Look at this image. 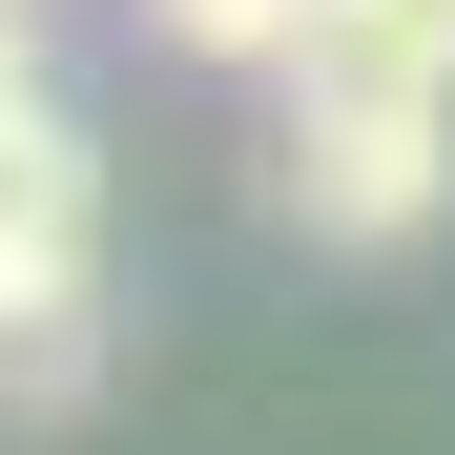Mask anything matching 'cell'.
<instances>
[{
	"label": "cell",
	"mask_w": 455,
	"mask_h": 455,
	"mask_svg": "<svg viewBox=\"0 0 455 455\" xmlns=\"http://www.w3.org/2000/svg\"><path fill=\"white\" fill-rule=\"evenodd\" d=\"M21 84H42V21H21V0H0V104H21Z\"/></svg>",
	"instance_id": "6"
},
{
	"label": "cell",
	"mask_w": 455,
	"mask_h": 455,
	"mask_svg": "<svg viewBox=\"0 0 455 455\" xmlns=\"http://www.w3.org/2000/svg\"><path fill=\"white\" fill-rule=\"evenodd\" d=\"M290 84H455V0H311Z\"/></svg>",
	"instance_id": "3"
},
{
	"label": "cell",
	"mask_w": 455,
	"mask_h": 455,
	"mask_svg": "<svg viewBox=\"0 0 455 455\" xmlns=\"http://www.w3.org/2000/svg\"><path fill=\"white\" fill-rule=\"evenodd\" d=\"M21 311H104V145L42 84L0 104V331Z\"/></svg>",
	"instance_id": "2"
},
{
	"label": "cell",
	"mask_w": 455,
	"mask_h": 455,
	"mask_svg": "<svg viewBox=\"0 0 455 455\" xmlns=\"http://www.w3.org/2000/svg\"><path fill=\"white\" fill-rule=\"evenodd\" d=\"M290 228L311 249H414L455 207V84H290Z\"/></svg>",
	"instance_id": "1"
},
{
	"label": "cell",
	"mask_w": 455,
	"mask_h": 455,
	"mask_svg": "<svg viewBox=\"0 0 455 455\" xmlns=\"http://www.w3.org/2000/svg\"><path fill=\"white\" fill-rule=\"evenodd\" d=\"M84 394H104V311H21L0 331V435H62Z\"/></svg>",
	"instance_id": "4"
},
{
	"label": "cell",
	"mask_w": 455,
	"mask_h": 455,
	"mask_svg": "<svg viewBox=\"0 0 455 455\" xmlns=\"http://www.w3.org/2000/svg\"><path fill=\"white\" fill-rule=\"evenodd\" d=\"M145 21H166L187 62H290V21H311V0H145Z\"/></svg>",
	"instance_id": "5"
}]
</instances>
